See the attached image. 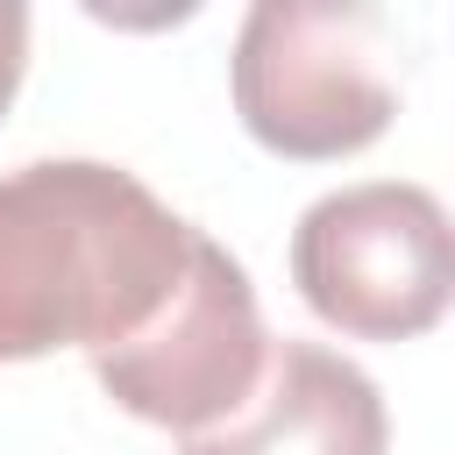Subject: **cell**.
Here are the masks:
<instances>
[{"instance_id":"cell-1","label":"cell","mask_w":455,"mask_h":455,"mask_svg":"<svg viewBox=\"0 0 455 455\" xmlns=\"http://www.w3.org/2000/svg\"><path fill=\"white\" fill-rule=\"evenodd\" d=\"M199 235L135 171L100 156L0 171V363L128 348L178 299Z\"/></svg>"},{"instance_id":"cell-2","label":"cell","mask_w":455,"mask_h":455,"mask_svg":"<svg viewBox=\"0 0 455 455\" xmlns=\"http://www.w3.org/2000/svg\"><path fill=\"white\" fill-rule=\"evenodd\" d=\"M291 284L355 341H412L455 306V220L405 178L341 185L299 213Z\"/></svg>"},{"instance_id":"cell-3","label":"cell","mask_w":455,"mask_h":455,"mask_svg":"<svg viewBox=\"0 0 455 455\" xmlns=\"http://www.w3.org/2000/svg\"><path fill=\"white\" fill-rule=\"evenodd\" d=\"M363 7L327 0H256L235 36V114L242 128L291 164H334L370 149L391 114L398 85L377 64Z\"/></svg>"},{"instance_id":"cell-4","label":"cell","mask_w":455,"mask_h":455,"mask_svg":"<svg viewBox=\"0 0 455 455\" xmlns=\"http://www.w3.org/2000/svg\"><path fill=\"white\" fill-rule=\"evenodd\" d=\"M263 370H270V334L256 313V284L213 235H199V256H192L178 299L164 306V320L149 334H135L128 348L92 355L100 391L121 412L171 427L178 441L228 427L256 398Z\"/></svg>"},{"instance_id":"cell-5","label":"cell","mask_w":455,"mask_h":455,"mask_svg":"<svg viewBox=\"0 0 455 455\" xmlns=\"http://www.w3.org/2000/svg\"><path fill=\"white\" fill-rule=\"evenodd\" d=\"M178 455H391V412L348 355L284 334L256 398L228 427L178 441Z\"/></svg>"},{"instance_id":"cell-6","label":"cell","mask_w":455,"mask_h":455,"mask_svg":"<svg viewBox=\"0 0 455 455\" xmlns=\"http://www.w3.org/2000/svg\"><path fill=\"white\" fill-rule=\"evenodd\" d=\"M21 71H28V7L0 0V114L21 92Z\"/></svg>"}]
</instances>
